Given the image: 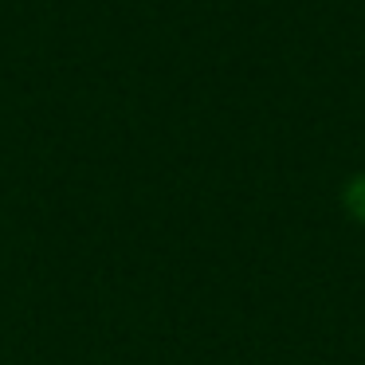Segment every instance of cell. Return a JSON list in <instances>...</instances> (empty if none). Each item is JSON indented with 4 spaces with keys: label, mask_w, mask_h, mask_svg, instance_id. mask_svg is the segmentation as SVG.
Instances as JSON below:
<instances>
[{
    "label": "cell",
    "mask_w": 365,
    "mask_h": 365,
    "mask_svg": "<svg viewBox=\"0 0 365 365\" xmlns=\"http://www.w3.org/2000/svg\"><path fill=\"white\" fill-rule=\"evenodd\" d=\"M341 208L349 212V220L365 224V173H354L341 189Z\"/></svg>",
    "instance_id": "obj_1"
}]
</instances>
